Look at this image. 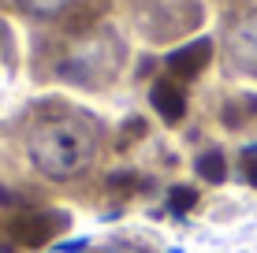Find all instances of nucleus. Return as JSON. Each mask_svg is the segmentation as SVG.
<instances>
[{"instance_id": "1", "label": "nucleus", "mask_w": 257, "mask_h": 253, "mask_svg": "<svg viewBox=\"0 0 257 253\" xmlns=\"http://www.w3.org/2000/svg\"><path fill=\"white\" fill-rule=\"evenodd\" d=\"M135 41L116 23V15L71 30H30L26 38V67L34 82H56L75 90L101 93L116 86L131 67Z\"/></svg>"}, {"instance_id": "2", "label": "nucleus", "mask_w": 257, "mask_h": 253, "mask_svg": "<svg viewBox=\"0 0 257 253\" xmlns=\"http://www.w3.org/2000/svg\"><path fill=\"white\" fill-rule=\"evenodd\" d=\"M101 119L71 101H41L26 116V149L52 179H75L101 149Z\"/></svg>"}, {"instance_id": "3", "label": "nucleus", "mask_w": 257, "mask_h": 253, "mask_svg": "<svg viewBox=\"0 0 257 253\" xmlns=\"http://www.w3.org/2000/svg\"><path fill=\"white\" fill-rule=\"evenodd\" d=\"M112 15L146 49H179L205 26V0H112Z\"/></svg>"}, {"instance_id": "4", "label": "nucleus", "mask_w": 257, "mask_h": 253, "mask_svg": "<svg viewBox=\"0 0 257 253\" xmlns=\"http://www.w3.org/2000/svg\"><path fill=\"white\" fill-rule=\"evenodd\" d=\"M26 30H71L112 15V0H4Z\"/></svg>"}, {"instance_id": "5", "label": "nucleus", "mask_w": 257, "mask_h": 253, "mask_svg": "<svg viewBox=\"0 0 257 253\" xmlns=\"http://www.w3.org/2000/svg\"><path fill=\"white\" fill-rule=\"evenodd\" d=\"M216 52L231 75H242V78L257 82V4L242 8V12H231V15H220Z\"/></svg>"}, {"instance_id": "6", "label": "nucleus", "mask_w": 257, "mask_h": 253, "mask_svg": "<svg viewBox=\"0 0 257 253\" xmlns=\"http://www.w3.org/2000/svg\"><path fill=\"white\" fill-rule=\"evenodd\" d=\"M212 52H216V45H212L209 38L190 41V45H179L172 56H168V71H172V78H179V82H190V78H198L209 67Z\"/></svg>"}, {"instance_id": "7", "label": "nucleus", "mask_w": 257, "mask_h": 253, "mask_svg": "<svg viewBox=\"0 0 257 253\" xmlns=\"http://www.w3.org/2000/svg\"><path fill=\"white\" fill-rule=\"evenodd\" d=\"M149 101H153V108L164 116V123H179L183 119L187 101H183V90L175 86V78H161V82L153 86V93H149Z\"/></svg>"}, {"instance_id": "8", "label": "nucleus", "mask_w": 257, "mask_h": 253, "mask_svg": "<svg viewBox=\"0 0 257 253\" xmlns=\"http://www.w3.org/2000/svg\"><path fill=\"white\" fill-rule=\"evenodd\" d=\"M60 223H64V216H56V212L26 216V220L19 223V231H15V238H19L23 246H41V242H49L52 234L60 231Z\"/></svg>"}, {"instance_id": "9", "label": "nucleus", "mask_w": 257, "mask_h": 253, "mask_svg": "<svg viewBox=\"0 0 257 253\" xmlns=\"http://www.w3.org/2000/svg\"><path fill=\"white\" fill-rule=\"evenodd\" d=\"M201 175H205L209 182H220V179H224V160H220V153L201 156Z\"/></svg>"}, {"instance_id": "10", "label": "nucleus", "mask_w": 257, "mask_h": 253, "mask_svg": "<svg viewBox=\"0 0 257 253\" xmlns=\"http://www.w3.org/2000/svg\"><path fill=\"white\" fill-rule=\"evenodd\" d=\"M209 8H216L220 15H231V12H242V8H250V4H257V0H205Z\"/></svg>"}, {"instance_id": "11", "label": "nucleus", "mask_w": 257, "mask_h": 253, "mask_svg": "<svg viewBox=\"0 0 257 253\" xmlns=\"http://www.w3.org/2000/svg\"><path fill=\"white\" fill-rule=\"evenodd\" d=\"M194 205V190H175L172 194V208H190Z\"/></svg>"}, {"instance_id": "12", "label": "nucleus", "mask_w": 257, "mask_h": 253, "mask_svg": "<svg viewBox=\"0 0 257 253\" xmlns=\"http://www.w3.org/2000/svg\"><path fill=\"white\" fill-rule=\"evenodd\" d=\"M246 179L257 186V160H246Z\"/></svg>"}, {"instance_id": "13", "label": "nucleus", "mask_w": 257, "mask_h": 253, "mask_svg": "<svg viewBox=\"0 0 257 253\" xmlns=\"http://www.w3.org/2000/svg\"><path fill=\"white\" fill-rule=\"evenodd\" d=\"M104 253H142V249H135V246H108Z\"/></svg>"}]
</instances>
